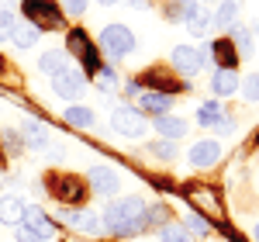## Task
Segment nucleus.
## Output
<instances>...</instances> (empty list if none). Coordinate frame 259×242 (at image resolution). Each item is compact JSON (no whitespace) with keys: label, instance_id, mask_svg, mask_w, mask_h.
<instances>
[{"label":"nucleus","instance_id":"1","mask_svg":"<svg viewBox=\"0 0 259 242\" xmlns=\"http://www.w3.org/2000/svg\"><path fill=\"white\" fill-rule=\"evenodd\" d=\"M145 201L142 197H121V201H111L107 204V211H104V228L114 235V239H124V235H132V232H139L145 228Z\"/></svg>","mask_w":259,"mask_h":242},{"label":"nucleus","instance_id":"2","mask_svg":"<svg viewBox=\"0 0 259 242\" xmlns=\"http://www.w3.org/2000/svg\"><path fill=\"white\" fill-rule=\"evenodd\" d=\"M145 125H149V121H145V114H142L139 107H128V104H124V107H114V111H111V128L121 132L124 139H142V135H145Z\"/></svg>","mask_w":259,"mask_h":242},{"label":"nucleus","instance_id":"3","mask_svg":"<svg viewBox=\"0 0 259 242\" xmlns=\"http://www.w3.org/2000/svg\"><path fill=\"white\" fill-rule=\"evenodd\" d=\"M21 7L28 14V24H35V28H56L62 21L59 4H52V0H21Z\"/></svg>","mask_w":259,"mask_h":242},{"label":"nucleus","instance_id":"4","mask_svg":"<svg viewBox=\"0 0 259 242\" xmlns=\"http://www.w3.org/2000/svg\"><path fill=\"white\" fill-rule=\"evenodd\" d=\"M100 45H104L111 56H128V52L135 49V35H132V28H124V24H107V28L100 31Z\"/></svg>","mask_w":259,"mask_h":242},{"label":"nucleus","instance_id":"5","mask_svg":"<svg viewBox=\"0 0 259 242\" xmlns=\"http://www.w3.org/2000/svg\"><path fill=\"white\" fill-rule=\"evenodd\" d=\"M49 190L56 194V201L66 204H80L87 197V187H83L80 177H69V173H59V177H49Z\"/></svg>","mask_w":259,"mask_h":242},{"label":"nucleus","instance_id":"6","mask_svg":"<svg viewBox=\"0 0 259 242\" xmlns=\"http://www.w3.org/2000/svg\"><path fill=\"white\" fill-rule=\"evenodd\" d=\"M83 87H87V76H83V69H59L56 76H52V90L59 94V97H66V101H76L83 94Z\"/></svg>","mask_w":259,"mask_h":242},{"label":"nucleus","instance_id":"7","mask_svg":"<svg viewBox=\"0 0 259 242\" xmlns=\"http://www.w3.org/2000/svg\"><path fill=\"white\" fill-rule=\"evenodd\" d=\"M169 62H173V69H177V73H183V76H197L200 69L207 66V59L200 56L197 49H190V45H177Z\"/></svg>","mask_w":259,"mask_h":242},{"label":"nucleus","instance_id":"8","mask_svg":"<svg viewBox=\"0 0 259 242\" xmlns=\"http://www.w3.org/2000/svg\"><path fill=\"white\" fill-rule=\"evenodd\" d=\"M221 159V142L214 139H200L190 145V163L197 166V170H204V166H214V163Z\"/></svg>","mask_w":259,"mask_h":242},{"label":"nucleus","instance_id":"9","mask_svg":"<svg viewBox=\"0 0 259 242\" xmlns=\"http://www.w3.org/2000/svg\"><path fill=\"white\" fill-rule=\"evenodd\" d=\"M90 187H94V194H100V197H114V190H118L114 166H94L90 170Z\"/></svg>","mask_w":259,"mask_h":242},{"label":"nucleus","instance_id":"10","mask_svg":"<svg viewBox=\"0 0 259 242\" xmlns=\"http://www.w3.org/2000/svg\"><path fill=\"white\" fill-rule=\"evenodd\" d=\"M21 225H24V228H31L38 239H52V235H56V222H52V218H49L41 208H28V211H24V222H21Z\"/></svg>","mask_w":259,"mask_h":242},{"label":"nucleus","instance_id":"11","mask_svg":"<svg viewBox=\"0 0 259 242\" xmlns=\"http://www.w3.org/2000/svg\"><path fill=\"white\" fill-rule=\"evenodd\" d=\"M24 211H28V204L21 197H14V194L0 197V225H21L24 222Z\"/></svg>","mask_w":259,"mask_h":242},{"label":"nucleus","instance_id":"12","mask_svg":"<svg viewBox=\"0 0 259 242\" xmlns=\"http://www.w3.org/2000/svg\"><path fill=\"white\" fill-rule=\"evenodd\" d=\"M139 87H156V90H162V94H177V90H183V83L173 80L169 73H162V69H149L145 76H139Z\"/></svg>","mask_w":259,"mask_h":242},{"label":"nucleus","instance_id":"13","mask_svg":"<svg viewBox=\"0 0 259 242\" xmlns=\"http://www.w3.org/2000/svg\"><path fill=\"white\" fill-rule=\"evenodd\" d=\"M62 218L69 228H76L83 235H97L100 232V218L97 215H90V211H62Z\"/></svg>","mask_w":259,"mask_h":242},{"label":"nucleus","instance_id":"14","mask_svg":"<svg viewBox=\"0 0 259 242\" xmlns=\"http://www.w3.org/2000/svg\"><path fill=\"white\" fill-rule=\"evenodd\" d=\"M21 139H24V145L28 149H45L49 145V135H45V125L35 118H28L24 125H21Z\"/></svg>","mask_w":259,"mask_h":242},{"label":"nucleus","instance_id":"15","mask_svg":"<svg viewBox=\"0 0 259 242\" xmlns=\"http://www.w3.org/2000/svg\"><path fill=\"white\" fill-rule=\"evenodd\" d=\"M183 24H187V31H190V35H197V38H200V35H207V28H211V14H207L200 4H194V7H190V14L183 18Z\"/></svg>","mask_w":259,"mask_h":242},{"label":"nucleus","instance_id":"16","mask_svg":"<svg viewBox=\"0 0 259 242\" xmlns=\"http://www.w3.org/2000/svg\"><path fill=\"white\" fill-rule=\"evenodd\" d=\"M211 87H214V94H218V97H228V94H235V90H239V73H235V69H214Z\"/></svg>","mask_w":259,"mask_h":242},{"label":"nucleus","instance_id":"17","mask_svg":"<svg viewBox=\"0 0 259 242\" xmlns=\"http://www.w3.org/2000/svg\"><path fill=\"white\" fill-rule=\"evenodd\" d=\"M211 52L218 56V69H235V66H239V52H235L232 38L214 42V45H211Z\"/></svg>","mask_w":259,"mask_h":242},{"label":"nucleus","instance_id":"18","mask_svg":"<svg viewBox=\"0 0 259 242\" xmlns=\"http://www.w3.org/2000/svg\"><path fill=\"white\" fill-rule=\"evenodd\" d=\"M156 128H159L162 139H183V135H187V121L173 118V114H159V118H156Z\"/></svg>","mask_w":259,"mask_h":242},{"label":"nucleus","instance_id":"19","mask_svg":"<svg viewBox=\"0 0 259 242\" xmlns=\"http://www.w3.org/2000/svg\"><path fill=\"white\" fill-rule=\"evenodd\" d=\"M228 31H232V38H235L232 45H239V49H235V52H239V59H252V49H256L252 31H249V28H242V24H232Z\"/></svg>","mask_w":259,"mask_h":242},{"label":"nucleus","instance_id":"20","mask_svg":"<svg viewBox=\"0 0 259 242\" xmlns=\"http://www.w3.org/2000/svg\"><path fill=\"white\" fill-rule=\"evenodd\" d=\"M169 94H142V101H139V111H149V114H169Z\"/></svg>","mask_w":259,"mask_h":242},{"label":"nucleus","instance_id":"21","mask_svg":"<svg viewBox=\"0 0 259 242\" xmlns=\"http://www.w3.org/2000/svg\"><path fill=\"white\" fill-rule=\"evenodd\" d=\"M239 18V0H221L218 11L211 14V24H218V28H232Z\"/></svg>","mask_w":259,"mask_h":242},{"label":"nucleus","instance_id":"22","mask_svg":"<svg viewBox=\"0 0 259 242\" xmlns=\"http://www.w3.org/2000/svg\"><path fill=\"white\" fill-rule=\"evenodd\" d=\"M38 35H41L38 28L24 21V24H14V31H11V42H14L18 49H31V45L38 42Z\"/></svg>","mask_w":259,"mask_h":242},{"label":"nucleus","instance_id":"23","mask_svg":"<svg viewBox=\"0 0 259 242\" xmlns=\"http://www.w3.org/2000/svg\"><path fill=\"white\" fill-rule=\"evenodd\" d=\"M62 118H66V125H73V128H94V111L90 107H80V104L69 107Z\"/></svg>","mask_w":259,"mask_h":242},{"label":"nucleus","instance_id":"24","mask_svg":"<svg viewBox=\"0 0 259 242\" xmlns=\"http://www.w3.org/2000/svg\"><path fill=\"white\" fill-rule=\"evenodd\" d=\"M218 121H221V104L207 101V104H200V107H197V125H204V128H214Z\"/></svg>","mask_w":259,"mask_h":242},{"label":"nucleus","instance_id":"25","mask_svg":"<svg viewBox=\"0 0 259 242\" xmlns=\"http://www.w3.org/2000/svg\"><path fill=\"white\" fill-rule=\"evenodd\" d=\"M38 69H41V73H52V76H56L59 69H66V56L52 49V52H45V56L38 59Z\"/></svg>","mask_w":259,"mask_h":242},{"label":"nucleus","instance_id":"26","mask_svg":"<svg viewBox=\"0 0 259 242\" xmlns=\"http://www.w3.org/2000/svg\"><path fill=\"white\" fill-rule=\"evenodd\" d=\"M94 76H97V83H100V90H104V94L118 90V73H114L111 66H100V69L94 73Z\"/></svg>","mask_w":259,"mask_h":242},{"label":"nucleus","instance_id":"27","mask_svg":"<svg viewBox=\"0 0 259 242\" xmlns=\"http://www.w3.org/2000/svg\"><path fill=\"white\" fill-rule=\"evenodd\" d=\"M149 152L159 156V159H177V145L169 139H159V142H149Z\"/></svg>","mask_w":259,"mask_h":242},{"label":"nucleus","instance_id":"28","mask_svg":"<svg viewBox=\"0 0 259 242\" xmlns=\"http://www.w3.org/2000/svg\"><path fill=\"white\" fill-rule=\"evenodd\" d=\"M159 242H190L187 239V232H183V228H180V225H162L159 228Z\"/></svg>","mask_w":259,"mask_h":242},{"label":"nucleus","instance_id":"29","mask_svg":"<svg viewBox=\"0 0 259 242\" xmlns=\"http://www.w3.org/2000/svg\"><path fill=\"white\" fill-rule=\"evenodd\" d=\"M187 228H190V232H197V235H207V228H211V225H207V218H204V215L190 211V215H187Z\"/></svg>","mask_w":259,"mask_h":242},{"label":"nucleus","instance_id":"30","mask_svg":"<svg viewBox=\"0 0 259 242\" xmlns=\"http://www.w3.org/2000/svg\"><path fill=\"white\" fill-rule=\"evenodd\" d=\"M242 97L252 104V101H259V73H252L249 80H245V87H242Z\"/></svg>","mask_w":259,"mask_h":242},{"label":"nucleus","instance_id":"31","mask_svg":"<svg viewBox=\"0 0 259 242\" xmlns=\"http://www.w3.org/2000/svg\"><path fill=\"white\" fill-rule=\"evenodd\" d=\"M14 24H18V21H14V14H11V11H0V42H7V38H11Z\"/></svg>","mask_w":259,"mask_h":242},{"label":"nucleus","instance_id":"32","mask_svg":"<svg viewBox=\"0 0 259 242\" xmlns=\"http://www.w3.org/2000/svg\"><path fill=\"white\" fill-rule=\"evenodd\" d=\"M0 142H4L11 152H21V145H24V142H21V135H18V132H11V128H4V132H0Z\"/></svg>","mask_w":259,"mask_h":242},{"label":"nucleus","instance_id":"33","mask_svg":"<svg viewBox=\"0 0 259 242\" xmlns=\"http://www.w3.org/2000/svg\"><path fill=\"white\" fill-rule=\"evenodd\" d=\"M59 4H62V11H66V14H83L90 0H59Z\"/></svg>","mask_w":259,"mask_h":242},{"label":"nucleus","instance_id":"34","mask_svg":"<svg viewBox=\"0 0 259 242\" xmlns=\"http://www.w3.org/2000/svg\"><path fill=\"white\" fill-rule=\"evenodd\" d=\"M18 242H41L31 228H24V225H18Z\"/></svg>","mask_w":259,"mask_h":242},{"label":"nucleus","instance_id":"35","mask_svg":"<svg viewBox=\"0 0 259 242\" xmlns=\"http://www.w3.org/2000/svg\"><path fill=\"white\" fill-rule=\"evenodd\" d=\"M128 4H132V7H145V0H128Z\"/></svg>","mask_w":259,"mask_h":242},{"label":"nucleus","instance_id":"36","mask_svg":"<svg viewBox=\"0 0 259 242\" xmlns=\"http://www.w3.org/2000/svg\"><path fill=\"white\" fill-rule=\"evenodd\" d=\"M100 4H104V7H111V4H118V0H100Z\"/></svg>","mask_w":259,"mask_h":242},{"label":"nucleus","instance_id":"37","mask_svg":"<svg viewBox=\"0 0 259 242\" xmlns=\"http://www.w3.org/2000/svg\"><path fill=\"white\" fill-rule=\"evenodd\" d=\"M252 235H256V242H259V222H256V228H252Z\"/></svg>","mask_w":259,"mask_h":242},{"label":"nucleus","instance_id":"38","mask_svg":"<svg viewBox=\"0 0 259 242\" xmlns=\"http://www.w3.org/2000/svg\"><path fill=\"white\" fill-rule=\"evenodd\" d=\"M0 73H4V59H0Z\"/></svg>","mask_w":259,"mask_h":242}]
</instances>
